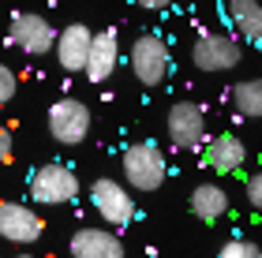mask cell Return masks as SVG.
<instances>
[{
    "label": "cell",
    "mask_w": 262,
    "mask_h": 258,
    "mask_svg": "<svg viewBox=\"0 0 262 258\" xmlns=\"http://www.w3.org/2000/svg\"><path fill=\"white\" fill-rule=\"evenodd\" d=\"M120 172H124L127 187H135V191H142V195L158 191L165 183V154H161V146L158 143H131L124 150V157H120Z\"/></svg>",
    "instance_id": "cell-1"
},
{
    "label": "cell",
    "mask_w": 262,
    "mask_h": 258,
    "mask_svg": "<svg viewBox=\"0 0 262 258\" xmlns=\"http://www.w3.org/2000/svg\"><path fill=\"white\" fill-rule=\"evenodd\" d=\"M30 198L38 206H64L79 198V176L64 161H45L30 172Z\"/></svg>",
    "instance_id": "cell-2"
},
{
    "label": "cell",
    "mask_w": 262,
    "mask_h": 258,
    "mask_svg": "<svg viewBox=\"0 0 262 258\" xmlns=\"http://www.w3.org/2000/svg\"><path fill=\"white\" fill-rule=\"evenodd\" d=\"M165 135L176 150H202L206 138V109L195 101H176L165 116Z\"/></svg>",
    "instance_id": "cell-3"
},
{
    "label": "cell",
    "mask_w": 262,
    "mask_h": 258,
    "mask_svg": "<svg viewBox=\"0 0 262 258\" xmlns=\"http://www.w3.org/2000/svg\"><path fill=\"white\" fill-rule=\"evenodd\" d=\"M169 67H172L169 45L158 34H139L131 41V72H135V79L142 86H161L169 79Z\"/></svg>",
    "instance_id": "cell-4"
},
{
    "label": "cell",
    "mask_w": 262,
    "mask_h": 258,
    "mask_svg": "<svg viewBox=\"0 0 262 258\" xmlns=\"http://www.w3.org/2000/svg\"><path fill=\"white\" fill-rule=\"evenodd\" d=\"M90 206L98 209V217L105 221V228H127L135 221V202H131L127 187L101 176L90 183Z\"/></svg>",
    "instance_id": "cell-5"
},
{
    "label": "cell",
    "mask_w": 262,
    "mask_h": 258,
    "mask_svg": "<svg viewBox=\"0 0 262 258\" xmlns=\"http://www.w3.org/2000/svg\"><path fill=\"white\" fill-rule=\"evenodd\" d=\"M8 38L27 56H45V53L56 49L60 30H56L45 15H38V11H15V15H11V34Z\"/></svg>",
    "instance_id": "cell-6"
},
{
    "label": "cell",
    "mask_w": 262,
    "mask_h": 258,
    "mask_svg": "<svg viewBox=\"0 0 262 258\" xmlns=\"http://www.w3.org/2000/svg\"><path fill=\"white\" fill-rule=\"evenodd\" d=\"M90 124H94V116L86 109V101H79V98L53 101V109H49V135L60 146H79L82 138L90 135Z\"/></svg>",
    "instance_id": "cell-7"
},
{
    "label": "cell",
    "mask_w": 262,
    "mask_h": 258,
    "mask_svg": "<svg viewBox=\"0 0 262 258\" xmlns=\"http://www.w3.org/2000/svg\"><path fill=\"white\" fill-rule=\"evenodd\" d=\"M244 60V49L232 34H202L191 45V64L199 72H232Z\"/></svg>",
    "instance_id": "cell-8"
},
{
    "label": "cell",
    "mask_w": 262,
    "mask_h": 258,
    "mask_svg": "<svg viewBox=\"0 0 262 258\" xmlns=\"http://www.w3.org/2000/svg\"><path fill=\"white\" fill-rule=\"evenodd\" d=\"M41 232H45V225H41V217H38V209L0 198V240L27 247V243H38L41 240Z\"/></svg>",
    "instance_id": "cell-9"
},
{
    "label": "cell",
    "mask_w": 262,
    "mask_h": 258,
    "mask_svg": "<svg viewBox=\"0 0 262 258\" xmlns=\"http://www.w3.org/2000/svg\"><path fill=\"white\" fill-rule=\"evenodd\" d=\"M244 161H247V146H244V138L232 135V131L213 135L210 143L202 146V165H206L213 176H232V172H240Z\"/></svg>",
    "instance_id": "cell-10"
},
{
    "label": "cell",
    "mask_w": 262,
    "mask_h": 258,
    "mask_svg": "<svg viewBox=\"0 0 262 258\" xmlns=\"http://www.w3.org/2000/svg\"><path fill=\"white\" fill-rule=\"evenodd\" d=\"M90 45H94V30L82 27V22H71V27L60 30L56 38V60H60L64 72H86V60H90Z\"/></svg>",
    "instance_id": "cell-11"
},
{
    "label": "cell",
    "mask_w": 262,
    "mask_h": 258,
    "mask_svg": "<svg viewBox=\"0 0 262 258\" xmlns=\"http://www.w3.org/2000/svg\"><path fill=\"white\" fill-rule=\"evenodd\" d=\"M116 64H120V34H116L113 27L109 30H98L94 34V45H90V60H86V75L90 83H105L113 72H116Z\"/></svg>",
    "instance_id": "cell-12"
},
{
    "label": "cell",
    "mask_w": 262,
    "mask_h": 258,
    "mask_svg": "<svg viewBox=\"0 0 262 258\" xmlns=\"http://www.w3.org/2000/svg\"><path fill=\"white\" fill-rule=\"evenodd\" d=\"M71 258H124V243L113 228H79L68 243Z\"/></svg>",
    "instance_id": "cell-13"
},
{
    "label": "cell",
    "mask_w": 262,
    "mask_h": 258,
    "mask_svg": "<svg viewBox=\"0 0 262 258\" xmlns=\"http://www.w3.org/2000/svg\"><path fill=\"white\" fill-rule=\"evenodd\" d=\"M191 214L202 221V225H217V221L229 214V195L217 183H199L191 191Z\"/></svg>",
    "instance_id": "cell-14"
},
{
    "label": "cell",
    "mask_w": 262,
    "mask_h": 258,
    "mask_svg": "<svg viewBox=\"0 0 262 258\" xmlns=\"http://www.w3.org/2000/svg\"><path fill=\"white\" fill-rule=\"evenodd\" d=\"M229 19L247 41H255V45L262 41V4H255V0H232Z\"/></svg>",
    "instance_id": "cell-15"
},
{
    "label": "cell",
    "mask_w": 262,
    "mask_h": 258,
    "mask_svg": "<svg viewBox=\"0 0 262 258\" xmlns=\"http://www.w3.org/2000/svg\"><path fill=\"white\" fill-rule=\"evenodd\" d=\"M232 109L247 120H262V79H244L232 86Z\"/></svg>",
    "instance_id": "cell-16"
},
{
    "label": "cell",
    "mask_w": 262,
    "mask_h": 258,
    "mask_svg": "<svg viewBox=\"0 0 262 258\" xmlns=\"http://www.w3.org/2000/svg\"><path fill=\"white\" fill-rule=\"evenodd\" d=\"M217 258H262V247L255 240H229L217 251Z\"/></svg>",
    "instance_id": "cell-17"
},
{
    "label": "cell",
    "mask_w": 262,
    "mask_h": 258,
    "mask_svg": "<svg viewBox=\"0 0 262 258\" xmlns=\"http://www.w3.org/2000/svg\"><path fill=\"white\" fill-rule=\"evenodd\" d=\"M15 90H19V79H15V72H11L8 64H0V109L15 98Z\"/></svg>",
    "instance_id": "cell-18"
},
{
    "label": "cell",
    "mask_w": 262,
    "mask_h": 258,
    "mask_svg": "<svg viewBox=\"0 0 262 258\" xmlns=\"http://www.w3.org/2000/svg\"><path fill=\"white\" fill-rule=\"evenodd\" d=\"M244 191H247V202H251L255 209H262V172H255L251 180H247Z\"/></svg>",
    "instance_id": "cell-19"
},
{
    "label": "cell",
    "mask_w": 262,
    "mask_h": 258,
    "mask_svg": "<svg viewBox=\"0 0 262 258\" xmlns=\"http://www.w3.org/2000/svg\"><path fill=\"white\" fill-rule=\"evenodd\" d=\"M8 157H11V131H8V127H0V165H4Z\"/></svg>",
    "instance_id": "cell-20"
},
{
    "label": "cell",
    "mask_w": 262,
    "mask_h": 258,
    "mask_svg": "<svg viewBox=\"0 0 262 258\" xmlns=\"http://www.w3.org/2000/svg\"><path fill=\"white\" fill-rule=\"evenodd\" d=\"M15 258H34V254H15Z\"/></svg>",
    "instance_id": "cell-21"
}]
</instances>
